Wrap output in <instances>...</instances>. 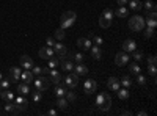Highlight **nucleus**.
Instances as JSON below:
<instances>
[{"instance_id": "15", "label": "nucleus", "mask_w": 157, "mask_h": 116, "mask_svg": "<svg viewBox=\"0 0 157 116\" xmlns=\"http://www.w3.org/2000/svg\"><path fill=\"white\" fill-rule=\"evenodd\" d=\"M107 86L110 88V91H118L120 89V86H121V83H120V79H116V77H110L109 79V82H107Z\"/></svg>"}, {"instance_id": "50", "label": "nucleus", "mask_w": 157, "mask_h": 116, "mask_svg": "<svg viewBox=\"0 0 157 116\" xmlns=\"http://www.w3.org/2000/svg\"><path fill=\"white\" fill-rule=\"evenodd\" d=\"M121 114H123V116H130L132 113H130L129 110H121Z\"/></svg>"}, {"instance_id": "46", "label": "nucleus", "mask_w": 157, "mask_h": 116, "mask_svg": "<svg viewBox=\"0 0 157 116\" xmlns=\"http://www.w3.org/2000/svg\"><path fill=\"white\" fill-rule=\"evenodd\" d=\"M93 43H94L96 46H101V44H102V38H101V36H93Z\"/></svg>"}, {"instance_id": "3", "label": "nucleus", "mask_w": 157, "mask_h": 116, "mask_svg": "<svg viewBox=\"0 0 157 116\" xmlns=\"http://www.w3.org/2000/svg\"><path fill=\"white\" fill-rule=\"evenodd\" d=\"M33 83H35V89H36V91L44 93L46 89L50 86V79L44 77V74H43V75H38V79H33Z\"/></svg>"}, {"instance_id": "52", "label": "nucleus", "mask_w": 157, "mask_h": 116, "mask_svg": "<svg viewBox=\"0 0 157 116\" xmlns=\"http://www.w3.org/2000/svg\"><path fill=\"white\" fill-rule=\"evenodd\" d=\"M3 79V75H2V72H0V80H2Z\"/></svg>"}, {"instance_id": "34", "label": "nucleus", "mask_w": 157, "mask_h": 116, "mask_svg": "<svg viewBox=\"0 0 157 116\" xmlns=\"http://www.w3.org/2000/svg\"><path fill=\"white\" fill-rule=\"evenodd\" d=\"M99 108L102 110V111H109L110 108H112V99H109V100H105L102 105H99Z\"/></svg>"}, {"instance_id": "19", "label": "nucleus", "mask_w": 157, "mask_h": 116, "mask_svg": "<svg viewBox=\"0 0 157 116\" xmlns=\"http://www.w3.org/2000/svg\"><path fill=\"white\" fill-rule=\"evenodd\" d=\"M77 46L80 47V49L90 50V47H91V41L88 39V38H78V41H77Z\"/></svg>"}, {"instance_id": "8", "label": "nucleus", "mask_w": 157, "mask_h": 116, "mask_svg": "<svg viewBox=\"0 0 157 116\" xmlns=\"http://www.w3.org/2000/svg\"><path fill=\"white\" fill-rule=\"evenodd\" d=\"M96 89H98V83H96L93 79L85 80V83H83V91H85V94H93Z\"/></svg>"}, {"instance_id": "7", "label": "nucleus", "mask_w": 157, "mask_h": 116, "mask_svg": "<svg viewBox=\"0 0 157 116\" xmlns=\"http://www.w3.org/2000/svg\"><path fill=\"white\" fill-rule=\"evenodd\" d=\"M49 79H50V83H54L55 86L63 82V77L60 75V72L57 69H49Z\"/></svg>"}, {"instance_id": "11", "label": "nucleus", "mask_w": 157, "mask_h": 116, "mask_svg": "<svg viewBox=\"0 0 157 116\" xmlns=\"http://www.w3.org/2000/svg\"><path fill=\"white\" fill-rule=\"evenodd\" d=\"M39 57H41L43 60H49V58H52V57H55L54 49H50L49 46H47V47H43V49H39Z\"/></svg>"}, {"instance_id": "6", "label": "nucleus", "mask_w": 157, "mask_h": 116, "mask_svg": "<svg viewBox=\"0 0 157 116\" xmlns=\"http://www.w3.org/2000/svg\"><path fill=\"white\" fill-rule=\"evenodd\" d=\"M63 82H64V85L66 86H69V88H75L77 85H78V75L74 72V74H69V75H66L63 79Z\"/></svg>"}, {"instance_id": "45", "label": "nucleus", "mask_w": 157, "mask_h": 116, "mask_svg": "<svg viewBox=\"0 0 157 116\" xmlns=\"http://www.w3.org/2000/svg\"><path fill=\"white\" fill-rule=\"evenodd\" d=\"M149 74H151L152 79H155V75H157V69H155V66H149Z\"/></svg>"}, {"instance_id": "35", "label": "nucleus", "mask_w": 157, "mask_h": 116, "mask_svg": "<svg viewBox=\"0 0 157 116\" xmlns=\"http://www.w3.org/2000/svg\"><path fill=\"white\" fill-rule=\"evenodd\" d=\"M32 99H33V102H35V104H38V102H41L43 100V93L41 91H33V96H32Z\"/></svg>"}, {"instance_id": "53", "label": "nucleus", "mask_w": 157, "mask_h": 116, "mask_svg": "<svg viewBox=\"0 0 157 116\" xmlns=\"http://www.w3.org/2000/svg\"><path fill=\"white\" fill-rule=\"evenodd\" d=\"M2 91H3V89H2V86H0V94H2Z\"/></svg>"}, {"instance_id": "16", "label": "nucleus", "mask_w": 157, "mask_h": 116, "mask_svg": "<svg viewBox=\"0 0 157 116\" xmlns=\"http://www.w3.org/2000/svg\"><path fill=\"white\" fill-rule=\"evenodd\" d=\"M54 54H55L57 57H63V55L68 54V49L64 47L63 44H60V43H55V44H54Z\"/></svg>"}, {"instance_id": "36", "label": "nucleus", "mask_w": 157, "mask_h": 116, "mask_svg": "<svg viewBox=\"0 0 157 116\" xmlns=\"http://www.w3.org/2000/svg\"><path fill=\"white\" fill-rule=\"evenodd\" d=\"M132 54H134L132 57H134V58H135L137 61H141L143 58H145V54H143V52H141V50H134V52H132Z\"/></svg>"}, {"instance_id": "5", "label": "nucleus", "mask_w": 157, "mask_h": 116, "mask_svg": "<svg viewBox=\"0 0 157 116\" xmlns=\"http://www.w3.org/2000/svg\"><path fill=\"white\" fill-rule=\"evenodd\" d=\"M129 58H130V55H127V52H120V54H116V57H115V64L120 66V68H123V66H126V64L129 63Z\"/></svg>"}, {"instance_id": "38", "label": "nucleus", "mask_w": 157, "mask_h": 116, "mask_svg": "<svg viewBox=\"0 0 157 116\" xmlns=\"http://www.w3.org/2000/svg\"><path fill=\"white\" fill-rule=\"evenodd\" d=\"M66 99H68V102H74L75 99H77V96H75V93L74 91H66Z\"/></svg>"}, {"instance_id": "32", "label": "nucleus", "mask_w": 157, "mask_h": 116, "mask_svg": "<svg viewBox=\"0 0 157 116\" xmlns=\"http://www.w3.org/2000/svg\"><path fill=\"white\" fill-rule=\"evenodd\" d=\"M58 64H60V60H58V58H54V57H52V58H49L47 68H49V69H55V68L58 66Z\"/></svg>"}, {"instance_id": "25", "label": "nucleus", "mask_w": 157, "mask_h": 116, "mask_svg": "<svg viewBox=\"0 0 157 116\" xmlns=\"http://www.w3.org/2000/svg\"><path fill=\"white\" fill-rule=\"evenodd\" d=\"M115 14H116L118 17H127V16H129V9L124 8V6H120V8L115 11Z\"/></svg>"}, {"instance_id": "33", "label": "nucleus", "mask_w": 157, "mask_h": 116, "mask_svg": "<svg viewBox=\"0 0 157 116\" xmlns=\"http://www.w3.org/2000/svg\"><path fill=\"white\" fill-rule=\"evenodd\" d=\"M120 83H123V86H124V88L132 86V80H130V77H129V75H123V79L120 80Z\"/></svg>"}, {"instance_id": "39", "label": "nucleus", "mask_w": 157, "mask_h": 116, "mask_svg": "<svg viewBox=\"0 0 157 116\" xmlns=\"http://www.w3.org/2000/svg\"><path fill=\"white\" fill-rule=\"evenodd\" d=\"M63 38H64V30H63V28H58V30H55V39L61 41Z\"/></svg>"}, {"instance_id": "44", "label": "nucleus", "mask_w": 157, "mask_h": 116, "mask_svg": "<svg viewBox=\"0 0 157 116\" xmlns=\"http://www.w3.org/2000/svg\"><path fill=\"white\" fill-rule=\"evenodd\" d=\"M155 61H157L155 55H151V57L148 58V66H155Z\"/></svg>"}, {"instance_id": "12", "label": "nucleus", "mask_w": 157, "mask_h": 116, "mask_svg": "<svg viewBox=\"0 0 157 116\" xmlns=\"http://www.w3.org/2000/svg\"><path fill=\"white\" fill-rule=\"evenodd\" d=\"M145 24L148 25L149 28H155V25H157V14H155V11H151L148 17L145 19Z\"/></svg>"}, {"instance_id": "14", "label": "nucleus", "mask_w": 157, "mask_h": 116, "mask_svg": "<svg viewBox=\"0 0 157 116\" xmlns=\"http://www.w3.org/2000/svg\"><path fill=\"white\" fill-rule=\"evenodd\" d=\"M21 66H22L24 69H32V68L35 66V63H33V60H32L29 55H22V57H21Z\"/></svg>"}, {"instance_id": "20", "label": "nucleus", "mask_w": 157, "mask_h": 116, "mask_svg": "<svg viewBox=\"0 0 157 116\" xmlns=\"http://www.w3.org/2000/svg\"><path fill=\"white\" fill-rule=\"evenodd\" d=\"M90 50H91V55H93L94 60H101V57H102V50H101L99 46H96V44H94V46H91Z\"/></svg>"}, {"instance_id": "28", "label": "nucleus", "mask_w": 157, "mask_h": 116, "mask_svg": "<svg viewBox=\"0 0 157 116\" xmlns=\"http://www.w3.org/2000/svg\"><path fill=\"white\" fill-rule=\"evenodd\" d=\"M64 94H66V88H64V85H57V88H55V96L57 97H63Z\"/></svg>"}, {"instance_id": "47", "label": "nucleus", "mask_w": 157, "mask_h": 116, "mask_svg": "<svg viewBox=\"0 0 157 116\" xmlns=\"http://www.w3.org/2000/svg\"><path fill=\"white\" fill-rule=\"evenodd\" d=\"M46 43H47V46H49V47H54L55 39H54V38H47V41H46Z\"/></svg>"}, {"instance_id": "1", "label": "nucleus", "mask_w": 157, "mask_h": 116, "mask_svg": "<svg viewBox=\"0 0 157 116\" xmlns=\"http://www.w3.org/2000/svg\"><path fill=\"white\" fill-rule=\"evenodd\" d=\"M75 19H77V14H75L74 11L63 13V14H61V25H60V28H63V30L71 28L72 25H74V22H75Z\"/></svg>"}, {"instance_id": "37", "label": "nucleus", "mask_w": 157, "mask_h": 116, "mask_svg": "<svg viewBox=\"0 0 157 116\" xmlns=\"http://www.w3.org/2000/svg\"><path fill=\"white\" fill-rule=\"evenodd\" d=\"M137 83H138V85H146V77L143 75L141 72L137 74Z\"/></svg>"}, {"instance_id": "13", "label": "nucleus", "mask_w": 157, "mask_h": 116, "mask_svg": "<svg viewBox=\"0 0 157 116\" xmlns=\"http://www.w3.org/2000/svg\"><path fill=\"white\" fill-rule=\"evenodd\" d=\"M33 79H35V75H33V72L30 71V69H25V71H22L21 72V80H24V83H33Z\"/></svg>"}, {"instance_id": "40", "label": "nucleus", "mask_w": 157, "mask_h": 116, "mask_svg": "<svg viewBox=\"0 0 157 116\" xmlns=\"http://www.w3.org/2000/svg\"><path fill=\"white\" fill-rule=\"evenodd\" d=\"M10 83H11L10 79H2V80H0V86H2V89H8L10 88Z\"/></svg>"}, {"instance_id": "18", "label": "nucleus", "mask_w": 157, "mask_h": 116, "mask_svg": "<svg viewBox=\"0 0 157 116\" xmlns=\"http://www.w3.org/2000/svg\"><path fill=\"white\" fill-rule=\"evenodd\" d=\"M74 72H75L77 75H85V74L88 72V68L85 66L83 63H77L75 66H74Z\"/></svg>"}, {"instance_id": "26", "label": "nucleus", "mask_w": 157, "mask_h": 116, "mask_svg": "<svg viewBox=\"0 0 157 116\" xmlns=\"http://www.w3.org/2000/svg\"><path fill=\"white\" fill-rule=\"evenodd\" d=\"M0 97H2L3 100H14V94H13L10 89H5V91H2V94H0Z\"/></svg>"}, {"instance_id": "51", "label": "nucleus", "mask_w": 157, "mask_h": 116, "mask_svg": "<svg viewBox=\"0 0 157 116\" xmlns=\"http://www.w3.org/2000/svg\"><path fill=\"white\" fill-rule=\"evenodd\" d=\"M137 114H138V116H146V114H148V111H145V110H141V111H138Z\"/></svg>"}, {"instance_id": "17", "label": "nucleus", "mask_w": 157, "mask_h": 116, "mask_svg": "<svg viewBox=\"0 0 157 116\" xmlns=\"http://www.w3.org/2000/svg\"><path fill=\"white\" fill-rule=\"evenodd\" d=\"M17 93H19V94H22V96L30 94V93H32V89H30L29 83H19V85H17Z\"/></svg>"}, {"instance_id": "48", "label": "nucleus", "mask_w": 157, "mask_h": 116, "mask_svg": "<svg viewBox=\"0 0 157 116\" xmlns=\"http://www.w3.org/2000/svg\"><path fill=\"white\" fill-rule=\"evenodd\" d=\"M127 3H129V0H118V5H120V6H124Z\"/></svg>"}, {"instance_id": "23", "label": "nucleus", "mask_w": 157, "mask_h": 116, "mask_svg": "<svg viewBox=\"0 0 157 116\" xmlns=\"http://www.w3.org/2000/svg\"><path fill=\"white\" fill-rule=\"evenodd\" d=\"M116 93H118V97H120L121 100H126V99H129V96H130V93H129L127 88H123V89L120 88Z\"/></svg>"}, {"instance_id": "42", "label": "nucleus", "mask_w": 157, "mask_h": 116, "mask_svg": "<svg viewBox=\"0 0 157 116\" xmlns=\"http://www.w3.org/2000/svg\"><path fill=\"white\" fill-rule=\"evenodd\" d=\"M143 30H145V28H143ZM152 36H154V28H149L148 27L145 30V38H148V39H149V38H152Z\"/></svg>"}, {"instance_id": "29", "label": "nucleus", "mask_w": 157, "mask_h": 116, "mask_svg": "<svg viewBox=\"0 0 157 116\" xmlns=\"http://www.w3.org/2000/svg\"><path fill=\"white\" fill-rule=\"evenodd\" d=\"M5 111H6V113H19V111L16 110V105L11 104V100H8L6 104H5Z\"/></svg>"}, {"instance_id": "49", "label": "nucleus", "mask_w": 157, "mask_h": 116, "mask_svg": "<svg viewBox=\"0 0 157 116\" xmlns=\"http://www.w3.org/2000/svg\"><path fill=\"white\" fill-rule=\"evenodd\" d=\"M47 114H49V116H57V114H58V111H57V110H49V111H47Z\"/></svg>"}, {"instance_id": "30", "label": "nucleus", "mask_w": 157, "mask_h": 116, "mask_svg": "<svg viewBox=\"0 0 157 116\" xmlns=\"http://www.w3.org/2000/svg\"><path fill=\"white\" fill-rule=\"evenodd\" d=\"M129 71H130V74H140L141 72V68H140V64L138 63H132V64H130V66H129Z\"/></svg>"}, {"instance_id": "21", "label": "nucleus", "mask_w": 157, "mask_h": 116, "mask_svg": "<svg viewBox=\"0 0 157 116\" xmlns=\"http://www.w3.org/2000/svg\"><path fill=\"white\" fill-rule=\"evenodd\" d=\"M109 99H112L109 93H101V94L96 97V105H98V107H99V105H102L104 102H105V100H109Z\"/></svg>"}, {"instance_id": "10", "label": "nucleus", "mask_w": 157, "mask_h": 116, "mask_svg": "<svg viewBox=\"0 0 157 116\" xmlns=\"http://www.w3.org/2000/svg\"><path fill=\"white\" fill-rule=\"evenodd\" d=\"M135 49H137V43L134 39H126L123 43V50H124V52H127V54H132Z\"/></svg>"}, {"instance_id": "41", "label": "nucleus", "mask_w": 157, "mask_h": 116, "mask_svg": "<svg viewBox=\"0 0 157 116\" xmlns=\"http://www.w3.org/2000/svg\"><path fill=\"white\" fill-rule=\"evenodd\" d=\"M102 16H104V17H107V19H112V17H113V11H112L110 8H107V9H104Z\"/></svg>"}, {"instance_id": "31", "label": "nucleus", "mask_w": 157, "mask_h": 116, "mask_svg": "<svg viewBox=\"0 0 157 116\" xmlns=\"http://www.w3.org/2000/svg\"><path fill=\"white\" fill-rule=\"evenodd\" d=\"M143 8H145L146 11H155V3L152 2V0H146V2L145 3H143Z\"/></svg>"}, {"instance_id": "22", "label": "nucleus", "mask_w": 157, "mask_h": 116, "mask_svg": "<svg viewBox=\"0 0 157 116\" xmlns=\"http://www.w3.org/2000/svg\"><path fill=\"white\" fill-rule=\"evenodd\" d=\"M55 105H57L60 110H66V108H68V99H64V96H63V97H58L57 102H55Z\"/></svg>"}, {"instance_id": "9", "label": "nucleus", "mask_w": 157, "mask_h": 116, "mask_svg": "<svg viewBox=\"0 0 157 116\" xmlns=\"http://www.w3.org/2000/svg\"><path fill=\"white\" fill-rule=\"evenodd\" d=\"M10 77H11V82H14V83H17L19 80H21V72H22V69L21 68H17V66H11L10 69Z\"/></svg>"}, {"instance_id": "2", "label": "nucleus", "mask_w": 157, "mask_h": 116, "mask_svg": "<svg viewBox=\"0 0 157 116\" xmlns=\"http://www.w3.org/2000/svg\"><path fill=\"white\" fill-rule=\"evenodd\" d=\"M145 27H146V24H145V17L143 16H134L129 19V28L132 32H141Z\"/></svg>"}, {"instance_id": "43", "label": "nucleus", "mask_w": 157, "mask_h": 116, "mask_svg": "<svg viewBox=\"0 0 157 116\" xmlns=\"http://www.w3.org/2000/svg\"><path fill=\"white\" fill-rule=\"evenodd\" d=\"M72 58H74L75 63H82V61H83V54H74Z\"/></svg>"}, {"instance_id": "24", "label": "nucleus", "mask_w": 157, "mask_h": 116, "mask_svg": "<svg viewBox=\"0 0 157 116\" xmlns=\"http://www.w3.org/2000/svg\"><path fill=\"white\" fill-rule=\"evenodd\" d=\"M129 5H130V8H132L134 11H140L143 8V3L140 2V0H129Z\"/></svg>"}, {"instance_id": "27", "label": "nucleus", "mask_w": 157, "mask_h": 116, "mask_svg": "<svg viewBox=\"0 0 157 116\" xmlns=\"http://www.w3.org/2000/svg\"><path fill=\"white\" fill-rule=\"evenodd\" d=\"M99 25H101L102 28H109L110 25H112V19H107V17L101 16V17H99Z\"/></svg>"}, {"instance_id": "4", "label": "nucleus", "mask_w": 157, "mask_h": 116, "mask_svg": "<svg viewBox=\"0 0 157 116\" xmlns=\"http://www.w3.org/2000/svg\"><path fill=\"white\" fill-rule=\"evenodd\" d=\"M14 105H16V110L21 113V111H24L25 108L29 107V100L25 99V96H17V97H14Z\"/></svg>"}]
</instances>
